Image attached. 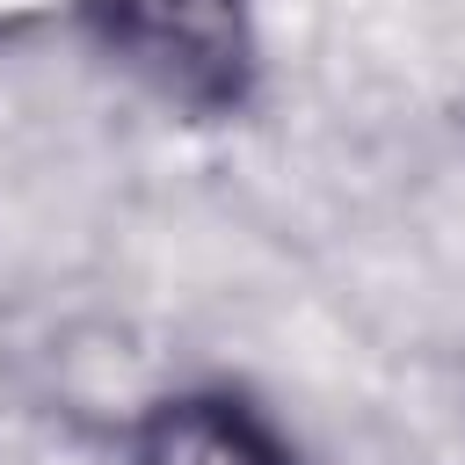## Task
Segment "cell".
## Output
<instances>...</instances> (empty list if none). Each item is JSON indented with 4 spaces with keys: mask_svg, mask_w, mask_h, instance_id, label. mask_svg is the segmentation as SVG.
Segmentation results:
<instances>
[{
    "mask_svg": "<svg viewBox=\"0 0 465 465\" xmlns=\"http://www.w3.org/2000/svg\"><path fill=\"white\" fill-rule=\"evenodd\" d=\"M87 22L174 109L225 116L254 87V29L240 0H87Z\"/></svg>",
    "mask_w": 465,
    "mask_h": 465,
    "instance_id": "6da1fadb",
    "label": "cell"
},
{
    "mask_svg": "<svg viewBox=\"0 0 465 465\" xmlns=\"http://www.w3.org/2000/svg\"><path fill=\"white\" fill-rule=\"evenodd\" d=\"M138 465H291V450L225 392L160 400L138 421Z\"/></svg>",
    "mask_w": 465,
    "mask_h": 465,
    "instance_id": "7a4b0ae2",
    "label": "cell"
}]
</instances>
